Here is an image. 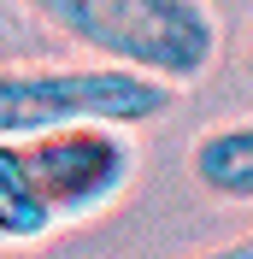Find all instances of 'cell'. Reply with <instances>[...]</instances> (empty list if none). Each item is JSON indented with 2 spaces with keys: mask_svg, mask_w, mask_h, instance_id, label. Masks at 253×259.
I'll list each match as a JSON object with an SVG mask.
<instances>
[{
  "mask_svg": "<svg viewBox=\"0 0 253 259\" xmlns=\"http://www.w3.org/2000/svg\"><path fill=\"white\" fill-rule=\"evenodd\" d=\"M65 41L106 65L165 82H194L218 59V18L206 0H30Z\"/></svg>",
  "mask_w": 253,
  "mask_h": 259,
  "instance_id": "6da1fadb",
  "label": "cell"
},
{
  "mask_svg": "<svg viewBox=\"0 0 253 259\" xmlns=\"http://www.w3.org/2000/svg\"><path fill=\"white\" fill-rule=\"evenodd\" d=\"M177 82L130 65H6L0 71V136H48L71 124H153L171 112Z\"/></svg>",
  "mask_w": 253,
  "mask_h": 259,
  "instance_id": "7a4b0ae2",
  "label": "cell"
},
{
  "mask_svg": "<svg viewBox=\"0 0 253 259\" xmlns=\"http://www.w3.org/2000/svg\"><path fill=\"white\" fill-rule=\"evenodd\" d=\"M18 142H24L35 189L59 224L95 218L136 177V142L118 124H71V130H48V136H18Z\"/></svg>",
  "mask_w": 253,
  "mask_h": 259,
  "instance_id": "3957f363",
  "label": "cell"
},
{
  "mask_svg": "<svg viewBox=\"0 0 253 259\" xmlns=\"http://www.w3.org/2000/svg\"><path fill=\"white\" fill-rule=\"evenodd\" d=\"M189 171L212 200L253 206V124H212L194 136Z\"/></svg>",
  "mask_w": 253,
  "mask_h": 259,
  "instance_id": "277c9868",
  "label": "cell"
},
{
  "mask_svg": "<svg viewBox=\"0 0 253 259\" xmlns=\"http://www.w3.org/2000/svg\"><path fill=\"white\" fill-rule=\"evenodd\" d=\"M59 224L53 206L35 189V171L24 159V142L18 136H0V247L6 242H41L48 230Z\"/></svg>",
  "mask_w": 253,
  "mask_h": 259,
  "instance_id": "5b68a950",
  "label": "cell"
},
{
  "mask_svg": "<svg viewBox=\"0 0 253 259\" xmlns=\"http://www.w3.org/2000/svg\"><path fill=\"white\" fill-rule=\"evenodd\" d=\"M200 259H253V236H236V242L212 247V253H200Z\"/></svg>",
  "mask_w": 253,
  "mask_h": 259,
  "instance_id": "8992f818",
  "label": "cell"
}]
</instances>
